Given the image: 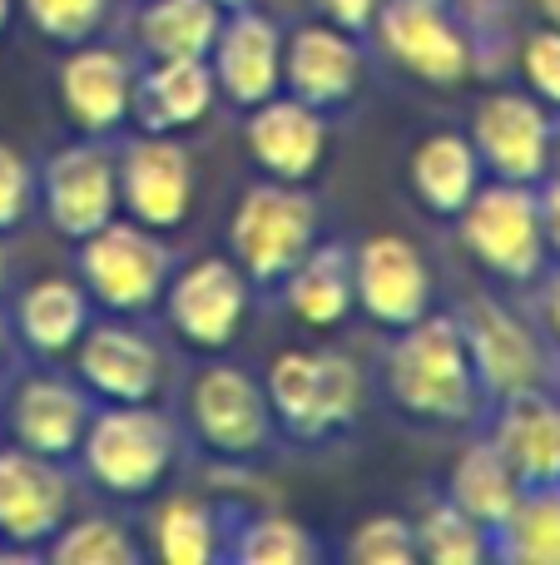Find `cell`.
I'll return each mask as SVG.
<instances>
[{"mask_svg": "<svg viewBox=\"0 0 560 565\" xmlns=\"http://www.w3.org/2000/svg\"><path fill=\"white\" fill-rule=\"evenodd\" d=\"M234 556L244 565H313L317 546L298 521L288 516H254L244 531H238Z\"/></svg>", "mask_w": 560, "mask_h": 565, "instance_id": "cell-33", "label": "cell"}, {"mask_svg": "<svg viewBox=\"0 0 560 565\" xmlns=\"http://www.w3.org/2000/svg\"><path fill=\"white\" fill-rule=\"evenodd\" d=\"M119 204L134 214V224L154 228H179L194 209V159L179 139L169 135H139L119 154Z\"/></svg>", "mask_w": 560, "mask_h": 565, "instance_id": "cell-8", "label": "cell"}, {"mask_svg": "<svg viewBox=\"0 0 560 565\" xmlns=\"http://www.w3.org/2000/svg\"><path fill=\"white\" fill-rule=\"evenodd\" d=\"M521 481H516L511 461L502 457L496 441H472L452 467V507L466 511L476 526H502L511 516Z\"/></svg>", "mask_w": 560, "mask_h": 565, "instance_id": "cell-28", "label": "cell"}, {"mask_svg": "<svg viewBox=\"0 0 560 565\" xmlns=\"http://www.w3.org/2000/svg\"><path fill=\"white\" fill-rule=\"evenodd\" d=\"M462 338L472 352L476 367V387L496 392V397H511L541 382V342L531 338L521 318L511 308L492 298H476L462 318Z\"/></svg>", "mask_w": 560, "mask_h": 565, "instance_id": "cell-15", "label": "cell"}, {"mask_svg": "<svg viewBox=\"0 0 560 565\" xmlns=\"http://www.w3.org/2000/svg\"><path fill=\"white\" fill-rule=\"evenodd\" d=\"M357 302L353 292V254L343 244L308 248L288 274V308L308 322V328H333L347 318V308Z\"/></svg>", "mask_w": 560, "mask_h": 565, "instance_id": "cell-26", "label": "cell"}, {"mask_svg": "<svg viewBox=\"0 0 560 565\" xmlns=\"http://www.w3.org/2000/svg\"><path fill=\"white\" fill-rule=\"evenodd\" d=\"M377 35L387 55L427 85H462L472 75V40L446 0H387L377 10Z\"/></svg>", "mask_w": 560, "mask_h": 565, "instance_id": "cell-7", "label": "cell"}, {"mask_svg": "<svg viewBox=\"0 0 560 565\" xmlns=\"http://www.w3.org/2000/svg\"><path fill=\"white\" fill-rule=\"evenodd\" d=\"M89 427V397L65 377H30L10 397V431L15 447L40 451V457H75L79 437Z\"/></svg>", "mask_w": 560, "mask_h": 565, "instance_id": "cell-21", "label": "cell"}, {"mask_svg": "<svg viewBox=\"0 0 560 565\" xmlns=\"http://www.w3.org/2000/svg\"><path fill=\"white\" fill-rule=\"evenodd\" d=\"M521 70H526V85L536 89V99L546 105H560V30L546 25L526 40L521 50Z\"/></svg>", "mask_w": 560, "mask_h": 565, "instance_id": "cell-37", "label": "cell"}, {"mask_svg": "<svg viewBox=\"0 0 560 565\" xmlns=\"http://www.w3.org/2000/svg\"><path fill=\"white\" fill-rule=\"evenodd\" d=\"M462 238L502 278H531L541 268L546 234H541V209H536L531 184H511L496 179L492 189H476L462 209Z\"/></svg>", "mask_w": 560, "mask_h": 565, "instance_id": "cell-6", "label": "cell"}, {"mask_svg": "<svg viewBox=\"0 0 560 565\" xmlns=\"http://www.w3.org/2000/svg\"><path fill=\"white\" fill-rule=\"evenodd\" d=\"M486 526H476L466 511H456L452 501L446 507H432L417 526V556L437 561V565H476L486 561Z\"/></svg>", "mask_w": 560, "mask_h": 565, "instance_id": "cell-32", "label": "cell"}, {"mask_svg": "<svg viewBox=\"0 0 560 565\" xmlns=\"http://www.w3.org/2000/svg\"><path fill=\"white\" fill-rule=\"evenodd\" d=\"M313 234L317 204L303 194V184H283V179L248 189L234 209V224H228L238 268L258 282L293 274V264L313 248Z\"/></svg>", "mask_w": 560, "mask_h": 565, "instance_id": "cell-4", "label": "cell"}, {"mask_svg": "<svg viewBox=\"0 0 560 565\" xmlns=\"http://www.w3.org/2000/svg\"><path fill=\"white\" fill-rule=\"evenodd\" d=\"M502 551L521 565H560V487H521L502 521Z\"/></svg>", "mask_w": 560, "mask_h": 565, "instance_id": "cell-29", "label": "cell"}, {"mask_svg": "<svg viewBox=\"0 0 560 565\" xmlns=\"http://www.w3.org/2000/svg\"><path fill=\"white\" fill-rule=\"evenodd\" d=\"M541 15H546V25L560 30V0H541Z\"/></svg>", "mask_w": 560, "mask_h": 565, "instance_id": "cell-41", "label": "cell"}, {"mask_svg": "<svg viewBox=\"0 0 560 565\" xmlns=\"http://www.w3.org/2000/svg\"><path fill=\"white\" fill-rule=\"evenodd\" d=\"M45 556L55 565H134L139 546L119 521L85 516V521H65V526L45 541Z\"/></svg>", "mask_w": 560, "mask_h": 565, "instance_id": "cell-31", "label": "cell"}, {"mask_svg": "<svg viewBox=\"0 0 560 565\" xmlns=\"http://www.w3.org/2000/svg\"><path fill=\"white\" fill-rule=\"evenodd\" d=\"M0 282H6V248H0Z\"/></svg>", "mask_w": 560, "mask_h": 565, "instance_id": "cell-45", "label": "cell"}, {"mask_svg": "<svg viewBox=\"0 0 560 565\" xmlns=\"http://www.w3.org/2000/svg\"><path fill=\"white\" fill-rule=\"evenodd\" d=\"M79 382L99 392L105 402H149L164 382V358L159 348L134 328L99 322L79 332Z\"/></svg>", "mask_w": 560, "mask_h": 565, "instance_id": "cell-19", "label": "cell"}, {"mask_svg": "<svg viewBox=\"0 0 560 565\" xmlns=\"http://www.w3.org/2000/svg\"><path fill=\"white\" fill-rule=\"evenodd\" d=\"M79 278L109 312H144L169 288V248L154 238V228L109 218L105 228L79 238Z\"/></svg>", "mask_w": 560, "mask_h": 565, "instance_id": "cell-5", "label": "cell"}, {"mask_svg": "<svg viewBox=\"0 0 560 565\" xmlns=\"http://www.w3.org/2000/svg\"><path fill=\"white\" fill-rule=\"evenodd\" d=\"M169 322L198 352H218L238 338L248 312V274L228 258H198L164 288Z\"/></svg>", "mask_w": 560, "mask_h": 565, "instance_id": "cell-10", "label": "cell"}, {"mask_svg": "<svg viewBox=\"0 0 560 565\" xmlns=\"http://www.w3.org/2000/svg\"><path fill=\"white\" fill-rule=\"evenodd\" d=\"M10 6H15V0H0V30L10 25Z\"/></svg>", "mask_w": 560, "mask_h": 565, "instance_id": "cell-42", "label": "cell"}, {"mask_svg": "<svg viewBox=\"0 0 560 565\" xmlns=\"http://www.w3.org/2000/svg\"><path fill=\"white\" fill-rule=\"evenodd\" d=\"M536 209H541V234H546V244L560 254V179H551L546 184V194L536 199Z\"/></svg>", "mask_w": 560, "mask_h": 565, "instance_id": "cell-39", "label": "cell"}, {"mask_svg": "<svg viewBox=\"0 0 560 565\" xmlns=\"http://www.w3.org/2000/svg\"><path fill=\"white\" fill-rule=\"evenodd\" d=\"M387 387L397 407L417 422H466L476 407V367L466 352L462 322L417 318L402 328L387 358Z\"/></svg>", "mask_w": 560, "mask_h": 565, "instance_id": "cell-1", "label": "cell"}, {"mask_svg": "<svg viewBox=\"0 0 560 565\" xmlns=\"http://www.w3.org/2000/svg\"><path fill=\"white\" fill-rule=\"evenodd\" d=\"M496 447L521 487H560V407L536 387L506 397Z\"/></svg>", "mask_w": 560, "mask_h": 565, "instance_id": "cell-22", "label": "cell"}, {"mask_svg": "<svg viewBox=\"0 0 560 565\" xmlns=\"http://www.w3.org/2000/svg\"><path fill=\"white\" fill-rule=\"evenodd\" d=\"M69 521V477L55 457L25 447L0 451V541L40 551Z\"/></svg>", "mask_w": 560, "mask_h": 565, "instance_id": "cell-9", "label": "cell"}, {"mask_svg": "<svg viewBox=\"0 0 560 565\" xmlns=\"http://www.w3.org/2000/svg\"><path fill=\"white\" fill-rule=\"evenodd\" d=\"M353 292L367 318L383 328H407L432 302V268L402 234H373L353 254Z\"/></svg>", "mask_w": 560, "mask_h": 565, "instance_id": "cell-12", "label": "cell"}, {"mask_svg": "<svg viewBox=\"0 0 560 565\" xmlns=\"http://www.w3.org/2000/svg\"><path fill=\"white\" fill-rule=\"evenodd\" d=\"M214 70L208 60H154L144 79H134V105L129 115H139V125L149 135H169V129H189L214 109Z\"/></svg>", "mask_w": 560, "mask_h": 565, "instance_id": "cell-23", "label": "cell"}, {"mask_svg": "<svg viewBox=\"0 0 560 565\" xmlns=\"http://www.w3.org/2000/svg\"><path fill=\"white\" fill-rule=\"evenodd\" d=\"M218 6H228V10H238V6H248V0H218Z\"/></svg>", "mask_w": 560, "mask_h": 565, "instance_id": "cell-44", "label": "cell"}, {"mask_svg": "<svg viewBox=\"0 0 560 565\" xmlns=\"http://www.w3.org/2000/svg\"><path fill=\"white\" fill-rule=\"evenodd\" d=\"M218 25V0H149L134 20L149 60H208Z\"/></svg>", "mask_w": 560, "mask_h": 565, "instance_id": "cell-27", "label": "cell"}, {"mask_svg": "<svg viewBox=\"0 0 560 565\" xmlns=\"http://www.w3.org/2000/svg\"><path fill=\"white\" fill-rule=\"evenodd\" d=\"M218 551L214 511L194 497H174L154 516V556L169 565H208Z\"/></svg>", "mask_w": 560, "mask_h": 565, "instance_id": "cell-30", "label": "cell"}, {"mask_svg": "<svg viewBox=\"0 0 560 565\" xmlns=\"http://www.w3.org/2000/svg\"><path fill=\"white\" fill-rule=\"evenodd\" d=\"M30 25L55 45H79L89 40L109 15V0H20Z\"/></svg>", "mask_w": 560, "mask_h": 565, "instance_id": "cell-34", "label": "cell"}, {"mask_svg": "<svg viewBox=\"0 0 560 565\" xmlns=\"http://www.w3.org/2000/svg\"><path fill=\"white\" fill-rule=\"evenodd\" d=\"M248 139V154L268 169L273 179L283 184H308V179L323 169L327 154V125H323V109L303 105V99H263L254 105L244 125Z\"/></svg>", "mask_w": 560, "mask_h": 565, "instance_id": "cell-18", "label": "cell"}, {"mask_svg": "<svg viewBox=\"0 0 560 565\" xmlns=\"http://www.w3.org/2000/svg\"><path fill=\"white\" fill-rule=\"evenodd\" d=\"M30 204H35V174H30L20 149L0 145V234L25 224Z\"/></svg>", "mask_w": 560, "mask_h": 565, "instance_id": "cell-36", "label": "cell"}, {"mask_svg": "<svg viewBox=\"0 0 560 565\" xmlns=\"http://www.w3.org/2000/svg\"><path fill=\"white\" fill-rule=\"evenodd\" d=\"M6 348H10V328H6V318H0V358H6Z\"/></svg>", "mask_w": 560, "mask_h": 565, "instance_id": "cell-43", "label": "cell"}, {"mask_svg": "<svg viewBox=\"0 0 560 565\" xmlns=\"http://www.w3.org/2000/svg\"><path fill=\"white\" fill-rule=\"evenodd\" d=\"M189 412H194L198 437L224 457H254L268 447V431H273V407L258 392V382L238 367L198 372L194 392H189Z\"/></svg>", "mask_w": 560, "mask_h": 565, "instance_id": "cell-13", "label": "cell"}, {"mask_svg": "<svg viewBox=\"0 0 560 565\" xmlns=\"http://www.w3.org/2000/svg\"><path fill=\"white\" fill-rule=\"evenodd\" d=\"M214 85L224 89L234 105L254 109L278 95L283 85V35L268 15L238 6L234 20H224L214 35Z\"/></svg>", "mask_w": 560, "mask_h": 565, "instance_id": "cell-16", "label": "cell"}, {"mask_svg": "<svg viewBox=\"0 0 560 565\" xmlns=\"http://www.w3.org/2000/svg\"><path fill=\"white\" fill-rule=\"evenodd\" d=\"M313 6L327 15V25L347 30V35H357L377 20V0H313Z\"/></svg>", "mask_w": 560, "mask_h": 565, "instance_id": "cell-38", "label": "cell"}, {"mask_svg": "<svg viewBox=\"0 0 560 565\" xmlns=\"http://www.w3.org/2000/svg\"><path fill=\"white\" fill-rule=\"evenodd\" d=\"M541 322L551 328V338L560 342V274L546 282V298H541Z\"/></svg>", "mask_w": 560, "mask_h": 565, "instance_id": "cell-40", "label": "cell"}, {"mask_svg": "<svg viewBox=\"0 0 560 565\" xmlns=\"http://www.w3.org/2000/svg\"><path fill=\"white\" fill-rule=\"evenodd\" d=\"M15 328L25 338L30 352L40 358H60L79 342V332L89 328V292L69 278H40L20 292Z\"/></svg>", "mask_w": 560, "mask_h": 565, "instance_id": "cell-25", "label": "cell"}, {"mask_svg": "<svg viewBox=\"0 0 560 565\" xmlns=\"http://www.w3.org/2000/svg\"><path fill=\"white\" fill-rule=\"evenodd\" d=\"M79 457L109 497H144L174 467V427L144 402H115L105 412H89Z\"/></svg>", "mask_w": 560, "mask_h": 565, "instance_id": "cell-2", "label": "cell"}, {"mask_svg": "<svg viewBox=\"0 0 560 565\" xmlns=\"http://www.w3.org/2000/svg\"><path fill=\"white\" fill-rule=\"evenodd\" d=\"M60 105L79 135H109L125 125L134 105V65L119 50L79 40V50H69L60 65Z\"/></svg>", "mask_w": 560, "mask_h": 565, "instance_id": "cell-17", "label": "cell"}, {"mask_svg": "<svg viewBox=\"0 0 560 565\" xmlns=\"http://www.w3.org/2000/svg\"><path fill=\"white\" fill-rule=\"evenodd\" d=\"M268 407L283 417L298 437H327L347 427L363 407V372L343 352H308L288 348L268 367Z\"/></svg>", "mask_w": 560, "mask_h": 565, "instance_id": "cell-3", "label": "cell"}, {"mask_svg": "<svg viewBox=\"0 0 560 565\" xmlns=\"http://www.w3.org/2000/svg\"><path fill=\"white\" fill-rule=\"evenodd\" d=\"M347 556L357 565H407L417 556V531L402 516H367L347 541Z\"/></svg>", "mask_w": 560, "mask_h": 565, "instance_id": "cell-35", "label": "cell"}, {"mask_svg": "<svg viewBox=\"0 0 560 565\" xmlns=\"http://www.w3.org/2000/svg\"><path fill=\"white\" fill-rule=\"evenodd\" d=\"M412 189L437 218H456L482 189V154L462 135H427L412 149Z\"/></svg>", "mask_w": 560, "mask_h": 565, "instance_id": "cell-24", "label": "cell"}, {"mask_svg": "<svg viewBox=\"0 0 560 565\" xmlns=\"http://www.w3.org/2000/svg\"><path fill=\"white\" fill-rule=\"evenodd\" d=\"M363 55L353 35L337 25H303L293 40H283V85L293 99L313 109H337L357 95Z\"/></svg>", "mask_w": 560, "mask_h": 565, "instance_id": "cell-20", "label": "cell"}, {"mask_svg": "<svg viewBox=\"0 0 560 565\" xmlns=\"http://www.w3.org/2000/svg\"><path fill=\"white\" fill-rule=\"evenodd\" d=\"M40 199L55 234L85 238L105 228L119 209V169L99 145H69L45 159L40 169Z\"/></svg>", "mask_w": 560, "mask_h": 565, "instance_id": "cell-11", "label": "cell"}, {"mask_svg": "<svg viewBox=\"0 0 560 565\" xmlns=\"http://www.w3.org/2000/svg\"><path fill=\"white\" fill-rule=\"evenodd\" d=\"M472 145L496 179L536 184L551 164V119L531 95H486L472 119Z\"/></svg>", "mask_w": 560, "mask_h": 565, "instance_id": "cell-14", "label": "cell"}]
</instances>
